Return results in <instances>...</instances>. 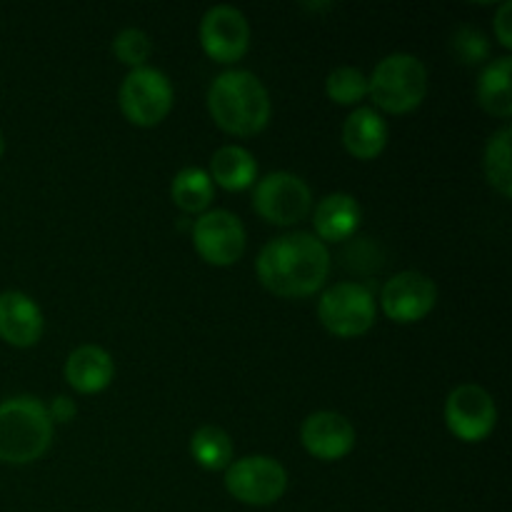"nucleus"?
Listing matches in <instances>:
<instances>
[{"instance_id": "nucleus-1", "label": "nucleus", "mask_w": 512, "mask_h": 512, "mask_svg": "<svg viewBox=\"0 0 512 512\" xmlns=\"http://www.w3.org/2000/svg\"><path fill=\"white\" fill-rule=\"evenodd\" d=\"M258 280L278 298H310L330 275V253L313 233H288L270 240L258 255Z\"/></svg>"}, {"instance_id": "nucleus-16", "label": "nucleus", "mask_w": 512, "mask_h": 512, "mask_svg": "<svg viewBox=\"0 0 512 512\" xmlns=\"http://www.w3.org/2000/svg\"><path fill=\"white\" fill-rule=\"evenodd\" d=\"M360 220H363V210L353 195H325L313 210L315 238L323 240V243H343L350 235H355V230L360 228Z\"/></svg>"}, {"instance_id": "nucleus-18", "label": "nucleus", "mask_w": 512, "mask_h": 512, "mask_svg": "<svg viewBox=\"0 0 512 512\" xmlns=\"http://www.w3.org/2000/svg\"><path fill=\"white\" fill-rule=\"evenodd\" d=\"M210 180L230 193H240L258 183L255 155L243 145H223L210 158Z\"/></svg>"}, {"instance_id": "nucleus-12", "label": "nucleus", "mask_w": 512, "mask_h": 512, "mask_svg": "<svg viewBox=\"0 0 512 512\" xmlns=\"http://www.w3.org/2000/svg\"><path fill=\"white\" fill-rule=\"evenodd\" d=\"M438 303V285L420 270H403L383 285L380 305L393 323H420Z\"/></svg>"}, {"instance_id": "nucleus-2", "label": "nucleus", "mask_w": 512, "mask_h": 512, "mask_svg": "<svg viewBox=\"0 0 512 512\" xmlns=\"http://www.w3.org/2000/svg\"><path fill=\"white\" fill-rule=\"evenodd\" d=\"M208 110L220 130L250 138L268 128L273 103L258 75L250 70H225L210 85Z\"/></svg>"}, {"instance_id": "nucleus-9", "label": "nucleus", "mask_w": 512, "mask_h": 512, "mask_svg": "<svg viewBox=\"0 0 512 512\" xmlns=\"http://www.w3.org/2000/svg\"><path fill=\"white\" fill-rule=\"evenodd\" d=\"M445 425L463 443H483L498 425V405L485 388L463 383L445 400Z\"/></svg>"}, {"instance_id": "nucleus-14", "label": "nucleus", "mask_w": 512, "mask_h": 512, "mask_svg": "<svg viewBox=\"0 0 512 512\" xmlns=\"http://www.w3.org/2000/svg\"><path fill=\"white\" fill-rule=\"evenodd\" d=\"M43 310L20 290L0 293V340L13 348H33L43 338Z\"/></svg>"}, {"instance_id": "nucleus-13", "label": "nucleus", "mask_w": 512, "mask_h": 512, "mask_svg": "<svg viewBox=\"0 0 512 512\" xmlns=\"http://www.w3.org/2000/svg\"><path fill=\"white\" fill-rule=\"evenodd\" d=\"M300 443L313 458L323 460V463H335L353 453L355 428L345 415L335 413V410H318L303 420Z\"/></svg>"}, {"instance_id": "nucleus-7", "label": "nucleus", "mask_w": 512, "mask_h": 512, "mask_svg": "<svg viewBox=\"0 0 512 512\" xmlns=\"http://www.w3.org/2000/svg\"><path fill=\"white\" fill-rule=\"evenodd\" d=\"M225 490L238 503L265 508L278 503L288 490V470L270 455H248L225 468Z\"/></svg>"}, {"instance_id": "nucleus-23", "label": "nucleus", "mask_w": 512, "mask_h": 512, "mask_svg": "<svg viewBox=\"0 0 512 512\" xmlns=\"http://www.w3.org/2000/svg\"><path fill=\"white\" fill-rule=\"evenodd\" d=\"M325 93L338 105H358L368 98V78L353 65H340L325 78Z\"/></svg>"}, {"instance_id": "nucleus-20", "label": "nucleus", "mask_w": 512, "mask_h": 512, "mask_svg": "<svg viewBox=\"0 0 512 512\" xmlns=\"http://www.w3.org/2000/svg\"><path fill=\"white\" fill-rule=\"evenodd\" d=\"M170 198L183 213H208L215 198V185L203 168H183L173 178Z\"/></svg>"}, {"instance_id": "nucleus-19", "label": "nucleus", "mask_w": 512, "mask_h": 512, "mask_svg": "<svg viewBox=\"0 0 512 512\" xmlns=\"http://www.w3.org/2000/svg\"><path fill=\"white\" fill-rule=\"evenodd\" d=\"M478 103L493 118L508 120L512 115V58L500 55L485 65L478 78Z\"/></svg>"}, {"instance_id": "nucleus-26", "label": "nucleus", "mask_w": 512, "mask_h": 512, "mask_svg": "<svg viewBox=\"0 0 512 512\" xmlns=\"http://www.w3.org/2000/svg\"><path fill=\"white\" fill-rule=\"evenodd\" d=\"M495 35H498L500 45L503 48H512V3L505 0L498 8V15H495Z\"/></svg>"}, {"instance_id": "nucleus-22", "label": "nucleus", "mask_w": 512, "mask_h": 512, "mask_svg": "<svg viewBox=\"0 0 512 512\" xmlns=\"http://www.w3.org/2000/svg\"><path fill=\"white\" fill-rule=\"evenodd\" d=\"M510 140H512L510 125L495 130V133L490 135L488 145H485V155H483L485 178H488V183L493 185V188L498 190L503 198H510V195H512Z\"/></svg>"}, {"instance_id": "nucleus-25", "label": "nucleus", "mask_w": 512, "mask_h": 512, "mask_svg": "<svg viewBox=\"0 0 512 512\" xmlns=\"http://www.w3.org/2000/svg\"><path fill=\"white\" fill-rule=\"evenodd\" d=\"M113 53L120 63L135 70L148 63L150 53H153V43H150L148 33H143L140 28H125L115 35Z\"/></svg>"}, {"instance_id": "nucleus-6", "label": "nucleus", "mask_w": 512, "mask_h": 512, "mask_svg": "<svg viewBox=\"0 0 512 512\" xmlns=\"http://www.w3.org/2000/svg\"><path fill=\"white\" fill-rule=\"evenodd\" d=\"M375 315L373 293L353 280L330 285L318 300L320 323L335 338H360L375 325Z\"/></svg>"}, {"instance_id": "nucleus-4", "label": "nucleus", "mask_w": 512, "mask_h": 512, "mask_svg": "<svg viewBox=\"0 0 512 512\" xmlns=\"http://www.w3.org/2000/svg\"><path fill=\"white\" fill-rule=\"evenodd\" d=\"M368 95L383 113H413L428 95V68L410 53L385 55L368 78Z\"/></svg>"}, {"instance_id": "nucleus-5", "label": "nucleus", "mask_w": 512, "mask_h": 512, "mask_svg": "<svg viewBox=\"0 0 512 512\" xmlns=\"http://www.w3.org/2000/svg\"><path fill=\"white\" fill-rule=\"evenodd\" d=\"M118 100L128 123L138 125V128H155L173 110V83L163 70L143 65L125 75Z\"/></svg>"}, {"instance_id": "nucleus-21", "label": "nucleus", "mask_w": 512, "mask_h": 512, "mask_svg": "<svg viewBox=\"0 0 512 512\" xmlns=\"http://www.w3.org/2000/svg\"><path fill=\"white\" fill-rule=\"evenodd\" d=\"M190 455L203 470H225L233 463V440L218 425H203L190 438Z\"/></svg>"}, {"instance_id": "nucleus-11", "label": "nucleus", "mask_w": 512, "mask_h": 512, "mask_svg": "<svg viewBox=\"0 0 512 512\" xmlns=\"http://www.w3.org/2000/svg\"><path fill=\"white\" fill-rule=\"evenodd\" d=\"M200 45L215 63H238L250 50V23L233 5H213L200 20Z\"/></svg>"}, {"instance_id": "nucleus-15", "label": "nucleus", "mask_w": 512, "mask_h": 512, "mask_svg": "<svg viewBox=\"0 0 512 512\" xmlns=\"http://www.w3.org/2000/svg\"><path fill=\"white\" fill-rule=\"evenodd\" d=\"M113 378V355L100 345H80L65 360V383L80 395L103 393Z\"/></svg>"}, {"instance_id": "nucleus-28", "label": "nucleus", "mask_w": 512, "mask_h": 512, "mask_svg": "<svg viewBox=\"0 0 512 512\" xmlns=\"http://www.w3.org/2000/svg\"><path fill=\"white\" fill-rule=\"evenodd\" d=\"M5 153V140H3V133H0V158H3Z\"/></svg>"}, {"instance_id": "nucleus-3", "label": "nucleus", "mask_w": 512, "mask_h": 512, "mask_svg": "<svg viewBox=\"0 0 512 512\" xmlns=\"http://www.w3.org/2000/svg\"><path fill=\"white\" fill-rule=\"evenodd\" d=\"M53 435L55 425L43 400L15 395L0 403V463H35L48 453Z\"/></svg>"}, {"instance_id": "nucleus-10", "label": "nucleus", "mask_w": 512, "mask_h": 512, "mask_svg": "<svg viewBox=\"0 0 512 512\" xmlns=\"http://www.w3.org/2000/svg\"><path fill=\"white\" fill-rule=\"evenodd\" d=\"M193 245L208 265L228 268L243 258L245 228L230 210H208L195 220Z\"/></svg>"}, {"instance_id": "nucleus-17", "label": "nucleus", "mask_w": 512, "mask_h": 512, "mask_svg": "<svg viewBox=\"0 0 512 512\" xmlns=\"http://www.w3.org/2000/svg\"><path fill=\"white\" fill-rule=\"evenodd\" d=\"M388 138V123L375 108H355L345 118L343 145L353 158L375 160L388 145Z\"/></svg>"}, {"instance_id": "nucleus-24", "label": "nucleus", "mask_w": 512, "mask_h": 512, "mask_svg": "<svg viewBox=\"0 0 512 512\" xmlns=\"http://www.w3.org/2000/svg\"><path fill=\"white\" fill-rule=\"evenodd\" d=\"M450 50L455 53V58L465 65H478L483 60H488L490 55V40L475 25H458L450 38Z\"/></svg>"}, {"instance_id": "nucleus-27", "label": "nucleus", "mask_w": 512, "mask_h": 512, "mask_svg": "<svg viewBox=\"0 0 512 512\" xmlns=\"http://www.w3.org/2000/svg\"><path fill=\"white\" fill-rule=\"evenodd\" d=\"M50 413V420L55 423H70V420L75 418V413H78V408H75V403L70 398H65V395H60V398L53 400V405L48 408Z\"/></svg>"}, {"instance_id": "nucleus-8", "label": "nucleus", "mask_w": 512, "mask_h": 512, "mask_svg": "<svg viewBox=\"0 0 512 512\" xmlns=\"http://www.w3.org/2000/svg\"><path fill=\"white\" fill-rule=\"evenodd\" d=\"M253 208L265 223L285 228L308 218L313 210V193L300 175L278 170L255 183Z\"/></svg>"}]
</instances>
